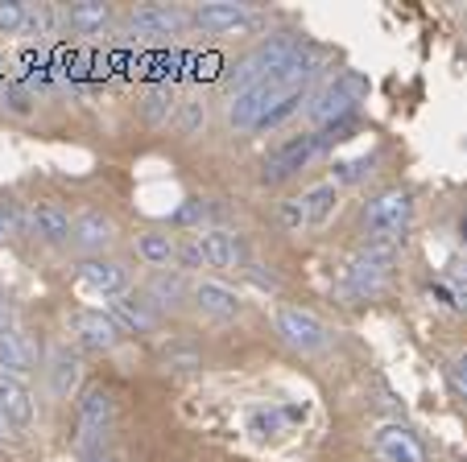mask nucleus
<instances>
[{
  "label": "nucleus",
  "instance_id": "f257e3e1",
  "mask_svg": "<svg viewBox=\"0 0 467 462\" xmlns=\"http://www.w3.org/2000/svg\"><path fill=\"white\" fill-rule=\"evenodd\" d=\"M318 50L302 46L285 67H277L269 79H261L256 87L240 91V96L228 99V124L240 132H269L282 120H290L302 108V99H310V87L318 79Z\"/></svg>",
  "mask_w": 467,
  "mask_h": 462
},
{
  "label": "nucleus",
  "instance_id": "f03ea898",
  "mask_svg": "<svg viewBox=\"0 0 467 462\" xmlns=\"http://www.w3.org/2000/svg\"><path fill=\"white\" fill-rule=\"evenodd\" d=\"M306 46V37L298 34V29H277V34H265L261 42L253 46V50L244 54V58L232 67V75H228V96H240V91H248V87H256L261 79H269L277 67H285V62L294 58V54Z\"/></svg>",
  "mask_w": 467,
  "mask_h": 462
},
{
  "label": "nucleus",
  "instance_id": "7ed1b4c3",
  "mask_svg": "<svg viewBox=\"0 0 467 462\" xmlns=\"http://www.w3.org/2000/svg\"><path fill=\"white\" fill-rule=\"evenodd\" d=\"M410 219H414V190L389 186L360 207V231L368 240H406Z\"/></svg>",
  "mask_w": 467,
  "mask_h": 462
},
{
  "label": "nucleus",
  "instance_id": "20e7f679",
  "mask_svg": "<svg viewBox=\"0 0 467 462\" xmlns=\"http://www.w3.org/2000/svg\"><path fill=\"white\" fill-rule=\"evenodd\" d=\"M368 99V83L356 75V70H344L339 79H331L327 87H318L306 104V120L315 128H331V124H344L360 112V104Z\"/></svg>",
  "mask_w": 467,
  "mask_h": 462
},
{
  "label": "nucleus",
  "instance_id": "39448f33",
  "mask_svg": "<svg viewBox=\"0 0 467 462\" xmlns=\"http://www.w3.org/2000/svg\"><path fill=\"white\" fill-rule=\"evenodd\" d=\"M397 252H401V240H368V244L352 256V264H348L344 293L356 297V302L380 293L389 272H393V264H397Z\"/></svg>",
  "mask_w": 467,
  "mask_h": 462
},
{
  "label": "nucleus",
  "instance_id": "423d86ee",
  "mask_svg": "<svg viewBox=\"0 0 467 462\" xmlns=\"http://www.w3.org/2000/svg\"><path fill=\"white\" fill-rule=\"evenodd\" d=\"M112 413H116L112 388L88 384L79 393V401H75V450H83V454L99 450V437H104V429L112 426Z\"/></svg>",
  "mask_w": 467,
  "mask_h": 462
},
{
  "label": "nucleus",
  "instance_id": "0eeeda50",
  "mask_svg": "<svg viewBox=\"0 0 467 462\" xmlns=\"http://www.w3.org/2000/svg\"><path fill=\"white\" fill-rule=\"evenodd\" d=\"M261 21V13L253 5H232V0H212V5H199L191 9V29L207 37H228V34H248V29Z\"/></svg>",
  "mask_w": 467,
  "mask_h": 462
},
{
  "label": "nucleus",
  "instance_id": "6e6552de",
  "mask_svg": "<svg viewBox=\"0 0 467 462\" xmlns=\"http://www.w3.org/2000/svg\"><path fill=\"white\" fill-rule=\"evenodd\" d=\"M67 331H71L75 347L91 351V355H108V351H116L124 339V331L112 323L108 310H75V314L67 318Z\"/></svg>",
  "mask_w": 467,
  "mask_h": 462
},
{
  "label": "nucleus",
  "instance_id": "1a4fd4ad",
  "mask_svg": "<svg viewBox=\"0 0 467 462\" xmlns=\"http://www.w3.org/2000/svg\"><path fill=\"white\" fill-rule=\"evenodd\" d=\"M274 326H277V334H282V339L298 351V355H315V351H323L327 339H331V334H327V326L318 323L315 314H306L302 305H277Z\"/></svg>",
  "mask_w": 467,
  "mask_h": 462
},
{
  "label": "nucleus",
  "instance_id": "9d476101",
  "mask_svg": "<svg viewBox=\"0 0 467 462\" xmlns=\"http://www.w3.org/2000/svg\"><path fill=\"white\" fill-rule=\"evenodd\" d=\"M194 248L203 256V269H248L244 236L228 231V227H203V231H194Z\"/></svg>",
  "mask_w": 467,
  "mask_h": 462
},
{
  "label": "nucleus",
  "instance_id": "9b49d317",
  "mask_svg": "<svg viewBox=\"0 0 467 462\" xmlns=\"http://www.w3.org/2000/svg\"><path fill=\"white\" fill-rule=\"evenodd\" d=\"M75 277H79V285L88 289V293L108 297V302L129 293V269H124L120 261H112V256H83V261L75 264Z\"/></svg>",
  "mask_w": 467,
  "mask_h": 462
},
{
  "label": "nucleus",
  "instance_id": "f8f14e48",
  "mask_svg": "<svg viewBox=\"0 0 467 462\" xmlns=\"http://www.w3.org/2000/svg\"><path fill=\"white\" fill-rule=\"evenodd\" d=\"M182 29H191V13L178 5H141L129 13L132 37H178Z\"/></svg>",
  "mask_w": 467,
  "mask_h": 462
},
{
  "label": "nucleus",
  "instance_id": "ddd939ff",
  "mask_svg": "<svg viewBox=\"0 0 467 462\" xmlns=\"http://www.w3.org/2000/svg\"><path fill=\"white\" fill-rule=\"evenodd\" d=\"M108 314H112V323L120 326L124 334H153L161 326V314L150 305V297L145 293H120L108 302Z\"/></svg>",
  "mask_w": 467,
  "mask_h": 462
},
{
  "label": "nucleus",
  "instance_id": "4468645a",
  "mask_svg": "<svg viewBox=\"0 0 467 462\" xmlns=\"http://www.w3.org/2000/svg\"><path fill=\"white\" fill-rule=\"evenodd\" d=\"M29 223V236L42 240V244L58 248V244H71V231H75V219L67 207H58V202H34L26 215Z\"/></svg>",
  "mask_w": 467,
  "mask_h": 462
},
{
  "label": "nucleus",
  "instance_id": "2eb2a0df",
  "mask_svg": "<svg viewBox=\"0 0 467 462\" xmlns=\"http://www.w3.org/2000/svg\"><path fill=\"white\" fill-rule=\"evenodd\" d=\"M0 417L13 434H26L34 426V393H29V384L21 375L0 372Z\"/></svg>",
  "mask_w": 467,
  "mask_h": 462
},
{
  "label": "nucleus",
  "instance_id": "dca6fc26",
  "mask_svg": "<svg viewBox=\"0 0 467 462\" xmlns=\"http://www.w3.org/2000/svg\"><path fill=\"white\" fill-rule=\"evenodd\" d=\"M191 302L199 305L207 318H215V323H232V318L244 314V297L232 285H223V281H194Z\"/></svg>",
  "mask_w": 467,
  "mask_h": 462
},
{
  "label": "nucleus",
  "instance_id": "f3484780",
  "mask_svg": "<svg viewBox=\"0 0 467 462\" xmlns=\"http://www.w3.org/2000/svg\"><path fill=\"white\" fill-rule=\"evenodd\" d=\"M116 240V223L112 215H104V210H79L75 215V231H71V244L79 248L83 256H104L108 248H112Z\"/></svg>",
  "mask_w": 467,
  "mask_h": 462
},
{
  "label": "nucleus",
  "instance_id": "a211bd4d",
  "mask_svg": "<svg viewBox=\"0 0 467 462\" xmlns=\"http://www.w3.org/2000/svg\"><path fill=\"white\" fill-rule=\"evenodd\" d=\"M372 446H377V454L385 462H431L422 437H418L410 426H380L377 437H372Z\"/></svg>",
  "mask_w": 467,
  "mask_h": 462
},
{
  "label": "nucleus",
  "instance_id": "6ab92c4d",
  "mask_svg": "<svg viewBox=\"0 0 467 462\" xmlns=\"http://www.w3.org/2000/svg\"><path fill=\"white\" fill-rule=\"evenodd\" d=\"M46 375H50V393L58 396V401H71V396L79 393V380H83V355L71 351V343H58V347L50 351Z\"/></svg>",
  "mask_w": 467,
  "mask_h": 462
},
{
  "label": "nucleus",
  "instance_id": "aec40b11",
  "mask_svg": "<svg viewBox=\"0 0 467 462\" xmlns=\"http://www.w3.org/2000/svg\"><path fill=\"white\" fill-rule=\"evenodd\" d=\"M112 21H116V13L104 0H79V5H67V9H62V26L79 37H104L108 29H112Z\"/></svg>",
  "mask_w": 467,
  "mask_h": 462
},
{
  "label": "nucleus",
  "instance_id": "412c9836",
  "mask_svg": "<svg viewBox=\"0 0 467 462\" xmlns=\"http://www.w3.org/2000/svg\"><path fill=\"white\" fill-rule=\"evenodd\" d=\"M141 293L150 297V305L158 314H174V310H182L186 297H191V281L182 277V269H161V272H153Z\"/></svg>",
  "mask_w": 467,
  "mask_h": 462
},
{
  "label": "nucleus",
  "instance_id": "4be33fe9",
  "mask_svg": "<svg viewBox=\"0 0 467 462\" xmlns=\"http://www.w3.org/2000/svg\"><path fill=\"white\" fill-rule=\"evenodd\" d=\"M34 364H37V347H34V339H29L21 326H13V331L0 334V372L21 375V380H26V375L34 372Z\"/></svg>",
  "mask_w": 467,
  "mask_h": 462
},
{
  "label": "nucleus",
  "instance_id": "5701e85b",
  "mask_svg": "<svg viewBox=\"0 0 467 462\" xmlns=\"http://www.w3.org/2000/svg\"><path fill=\"white\" fill-rule=\"evenodd\" d=\"M137 256H141L150 269H170L178 261V240L170 231H141L137 236Z\"/></svg>",
  "mask_w": 467,
  "mask_h": 462
},
{
  "label": "nucleus",
  "instance_id": "b1692460",
  "mask_svg": "<svg viewBox=\"0 0 467 462\" xmlns=\"http://www.w3.org/2000/svg\"><path fill=\"white\" fill-rule=\"evenodd\" d=\"M298 199H302V207H306V223L318 227V223H327L331 210L339 207V186L336 182H318V186H310V190H302Z\"/></svg>",
  "mask_w": 467,
  "mask_h": 462
},
{
  "label": "nucleus",
  "instance_id": "393cba45",
  "mask_svg": "<svg viewBox=\"0 0 467 462\" xmlns=\"http://www.w3.org/2000/svg\"><path fill=\"white\" fill-rule=\"evenodd\" d=\"M372 166H377V153H364V158H348V161H336L331 166V182L344 190V186H356L364 182V178L372 174Z\"/></svg>",
  "mask_w": 467,
  "mask_h": 462
},
{
  "label": "nucleus",
  "instance_id": "a878e982",
  "mask_svg": "<svg viewBox=\"0 0 467 462\" xmlns=\"http://www.w3.org/2000/svg\"><path fill=\"white\" fill-rule=\"evenodd\" d=\"M145 120L150 124H166L170 116H174V91L170 87H150L145 91Z\"/></svg>",
  "mask_w": 467,
  "mask_h": 462
},
{
  "label": "nucleus",
  "instance_id": "bb28decb",
  "mask_svg": "<svg viewBox=\"0 0 467 462\" xmlns=\"http://www.w3.org/2000/svg\"><path fill=\"white\" fill-rule=\"evenodd\" d=\"M54 21H62V13H58V9H50V5L34 9V5H29V17H26V29H21V37L37 42V37H46V34L54 29Z\"/></svg>",
  "mask_w": 467,
  "mask_h": 462
},
{
  "label": "nucleus",
  "instance_id": "cd10ccee",
  "mask_svg": "<svg viewBox=\"0 0 467 462\" xmlns=\"http://www.w3.org/2000/svg\"><path fill=\"white\" fill-rule=\"evenodd\" d=\"M26 17H29V5H21V0H0V37L21 34Z\"/></svg>",
  "mask_w": 467,
  "mask_h": 462
},
{
  "label": "nucleus",
  "instance_id": "c85d7f7f",
  "mask_svg": "<svg viewBox=\"0 0 467 462\" xmlns=\"http://www.w3.org/2000/svg\"><path fill=\"white\" fill-rule=\"evenodd\" d=\"M277 223H282L285 231H302V227H310V223H306V207H302L298 194H294V199H282V202H277Z\"/></svg>",
  "mask_w": 467,
  "mask_h": 462
},
{
  "label": "nucleus",
  "instance_id": "c756f323",
  "mask_svg": "<svg viewBox=\"0 0 467 462\" xmlns=\"http://www.w3.org/2000/svg\"><path fill=\"white\" fill-rule=\"evenodd\" d=\"M5 104H9V112H17V116H26L29 112V104H34V96H29L21 83H9V91H5Z\"/></svg>",
  "mask_w": 467,
  "mask_h": 462
},
{
  "label": "nucleus",
  "instance_id": "7c9ffc66",
  "mask_svg": "<svg viewBox=\"0 0 467 462\" xmlns=\"http://www.w3.org/2000/svg\"><path fill=\"white\" fill-rule=\"evenodd\" d=\"M5 331H13V302H9V293H0V334Z\"/></svg>",
  "mask_w": 467,
  "mask_h": 462
},
{
  "label": "nucleus",
  "instance_id": "2f4dec72",
  "mask_svg": "<svg viewBox=\"0 0 467 462\" xmlns=\"http://www.w3.org/2000/svg\"><path fill=\"white\" fill-rule=\"evenodd\" d=\"M253 426H256V434H265V429L274 434V429L282 426V417H277V413H256V421H253Z\"/></svg>",
  "mask_w": 467,
  "mask_h": 462
},
{
  "label": "nucleus",
  "instance_id": "473e14b6",
  "mask_svg": "<svg viewBox=\"0 0 467 462\" xmlns=\"http://www.w3.org/2000/svg\"><path fill=\"white\" fill-rule=\"evenodd\" d=\"M9 231H13V207L9 202H0V240L9 236Z\"/></svg>",
  "mask_w": 467,
  "mask_h": 462
},
{
  "label": "nucleus",
  "instance_id": "72a5a7b5",
  "mask_svg": "<svg viewBox=\"0 0 467 462\" xmlns=\"http://www.w3.org/2000/svg\"><path fill=\"white\" fill-rule=\"evenodd\" d=\"M451 375H455V384H467V351L455 359V367H451Z\"/></svg>",
  "mask_w": 467,
  "mask_h": 462
},
{
  "label": "nucleus",
  "instance_id": "f704fd0d",
  "mask_svg": "<svg viewBox=\"0 0 467 462\" xmlns=\"http://www.w3.org/2000/svg\"><path fill=\"white\" fill-rule=\"evenodd\" d=\"M83 462H116V458H112V454H104V450H91Z\"/></svg>",
  "mask_w": 467,
  "mask_h": 462
},
{
  "label": "nucleus",
  "instance_id": "c9c22d12",
  "mask_svg": "<svg viewBox=\"0 0 467 462\" xmlns=\"http://www.w3.org/2000/svg\"><path fill=\"white\" fill-rule=\"evenodd\" d=\"M455 305H459V314H467V289H455Z\"/></svg>",
  "mask_w": 467,
  "mask_h": 462
},
{
  "label": "nucleus",
  "instance_id": "e433bc0d",
  "mask_svg": "<svg viewBox=\"0 0 467 462\" xmlns=\"http://www.w3.org/2000/svg\"><path fill=\"white\" fill-rule=\"evenodd\" d=\"M9 434H13V429L5 426V417H0V442H5V437H9Z\"/></svg>",
  "mask_w": 467,
  "mask_h": 462
},
{
  "label": "nucleus",
  "instance_id": "4c0bfd02",
  "mask_svg": "<svg viewBox=\"0 0 467 462\" xmlns=\"http://www.w3.org/2000/svg\"><path fill=\"white\" fill-rule=\"evenodd\" d=\"M459 231H463V244H467V210H463V219H459Z\"/></svg>",
  "mask_w": 467,
  "mask_h": 462
},
{
  "label": "nucleus",
  "instance_id": "58836bf2",
  "mask_svg": "<svg viewBox=\"0 0 467 462\" xmlns=\"http://www.w3.org/2000/svg\"><path fill=\"white\" fill-rule=\"evenodd\" d=\"M455 388H459V396H463V405H467V384H455Z\"/></svg>",
  "mask_w": 467,
  "mask_h": 462
}]
</instances>
